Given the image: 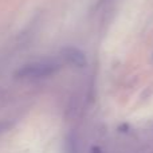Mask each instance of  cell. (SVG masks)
I'll list each match as a JSON object with an SVG mask.
<instances>
[{
	"instance_id": "1",
	"label": "cell",
	"mask_w": 153,
	"mask_h": 153,
	"mask_svg": "<svg viewBox=\"0 0 153 153\" xmlns=\"http://www.w3.org/2000/svg\"><path fill=\"white\" fill-rule=\"evenodd\" d=\"M59 63L51 59H42L27 63L18 70L16 75L20 79H43L54 75L59 70Z\"/></svg>"
},
{
	"instance_id": "2",
	"label": "cell",
	"mask_w": 153,
	"mask_h": 153,
	"mask_svg": "<svg viewBox=\"0 0 153 153\" xmlns=\"http://www.w3.org/2000/svg\"><path fill=\"white\" fill-rule=\"evenodd\" d=\"M65 58L67 59V61L70 62V63L75 65V66H82V65H85V56L83 54L81 53V51H78L76 48H67V50H65Z\"/></svg>"
}]
</instances>
